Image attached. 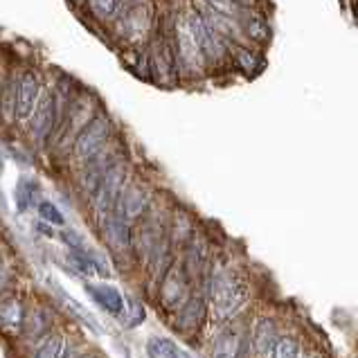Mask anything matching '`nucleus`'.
<instances>
[{"label":"nucleus","mask_w":358,"mask_h":358,"mask_svg":"<svg viewBox=\"0 0 358 358\" xmlns=\"http://www.w3.org/2000/svg\"><path fill=\"white\" fill-rule=\"evenodd\" d=\"M88 293L93 295V300L101 306V309H106L108 313H122L124 311V300H122V295L117 289H113V286H88Z\"/></svg>","instance_id":"15"},{"label":"nucleus","mask_w":358,"mask_h":358,"mask_svg":"<svg viewBox=\"0 0 358 358\" xmlns=\"http://www.w3.org/2000/svg\"><path fill=\"white\" fill-rule=\"evenodd\" d=\"M230 61H232V70L243 81L257 79L266 70V66H268V59H266L264 50L255 45H239V43L230 45Z\"/></svg>","instance_id":"9"},{"label":"nucleus","mask_w":358,"mask_h":358,"mask_svg":"<svg viewBox=\"0 0 358 358\" xmlns=\"http://www.w3.org/2000/svg\"><path fill=\"white\" fill-rule=\"evenodd\" d=\"M75 12L77 14L84 12L88 23L106 29L110 23H113V18L122 12V3L120 0H81Z\"/></svg>","instance_id":"12"},{"label":"nucleus","mask_w":358,"mask_h":358,"mask_svg":"<svg viewBox=\"0 0 358 358\" xmlns=\"http://www.w3.org/2000/svg\"><path fill=\"white\" fill-rule=\"evenodd\" d=\"M20 70L16 66L3 68V79H0V127L5 131L14 129L16 124V90H18V77Z\"/></svg>","instance_id":"11"},{"label":"nucleus","mask_w":358,"mask_h":358,"mask_svg":"<svg viewBox=\"0 0 358 358\" xmlns=\"http://www.w3.org/2000/svg\"><path fill=\"white\" fill-rule=\"evenodd\" d=\"M101 106H104V101H101V97L97 95V90L81 84L73 101H70L68 113L64 117V124H61L59 133L52 140V145H50L48 156L52 158V162H57V165H68L70 149H73L77 136L84 131L88 122L95 117V113Z\"/></svg>","instance_id":"2"},{"label":"nucleus","mask_w":358,"mask_h":358,"mask_svg":"<svg viewBox=\"0 0 358 358\" xmlns=\"http://www.w3.org/2000/svg\"><path fill=\"white\" fill-rule=\"evenodd\" d=\"M206 318V302L199 295H189L187 302L178 309V329L180 331H189L196 329V327Z\"/></svg>","instance_id":"13"},{"label":"nucleus","mask_w":358,"mask_h":358,"mask_svg":"<svg viewBox=\"0 0 358 358\" xmlns=\"http://www.w3.org/2000/svg\"><path fill=\"white\" fill-rule=\"evenodd\" d=\"M243 350V338L237 329H226L219 334V338L214 341L212 347V358H239Z\"/></svg>","instance_id":"14"},{"label":"nucleus","mask_w":358,"mask_h":358,"mask_svg":"<svg viewBox=\"0 0 358 358\" xmlns=\"http://www.w3.org/2000/svg\"><path fill=\"white\" fill-rule=\"evenodd\" d=\"M122 3V9L124 7H131V5H142V3H149V0H120Z\"/></svg>","instance_id":"25"},{"label":"nucleus","mask_w":358,"mask_h":358,"mask_svg":"<svg viewBox=\"0 0 358 358\" xmlns=\"http://www.w3.org/2000/svg\"><path fill=\"white\" fill-rule=\"evenodd\" d=\"M151 201H153V192H151L149 180L136 178L131 173L127 185L122 187L120 196L115 201V214L133 226V223H138V219L147 212Z\"/></svg>","instance_id":"7"},{"label":"nucleus","mask_w":358,"mask_h":358,"mask_svg":"<svg viewBox=\"0 0 358 358\" xmlns=\"http://www.w3.org/2000/svg\"><path fill=\"white\" fill-rule=\"evenodd\" d=\"M239 23H241V29H243L245 38H248V43L266 52V48L273 43L271 14L262 12V9L248 7V9H245V14L239 18Z\"/></svg>","instance_id":"10"},{"label":"nucleus","mask_w":358,"mask_h":358,"mask_svg":"<svg viewBox=\"0 0 358 358\" xmlns=\"http://www.w3.org/2000/svg\"><path fill=\"white\" fill-rule=\"evenodd\" d=\"M153 25H156V3L149 0L122 9L113 23L104 29V38L113 50L142 48L149 43Z\"/></svg>","instance_id":"3"},{"label":"nucleus","mask_w":358,"mask_h":358,"mask_svg":"<svg viewBox=\"0 0 358 358\" xmlns=\"http://www.w3.org/2000/svg\"><path fill=\"white\" fill-rule=\"evenodd\" d=\"M43 84L45 81L38 68L25 66L20 70L18 90H16V124H14V129H18L20 133H27L29 120H32L41 93H43Z\"/></svg>","instance_id":"6"},{"label":"nucleus","mask_w":358,"mask_h":358,"mask_svg":"<svg viewBox=\"0 0 358 358\" xmlns=\"http://www.w3.org/2000/svg\"><path fill=\"white\" fill-rule=\"evenodd\" d=\"M208 293L212 300V309L217 318L228 320L234 313L241 311V306L248 300V286L230 268H214L208 275Z\"/></svg>","instance_id":"5"},{"label":"nucleus","mask_w":358,"mask_h":358,"mask_svg":"<svg viewBox=\"0 0 358 358\" xmlns=\"http://www.w3.org/2000/svg\"><path fill=\"white\" fill-rule=\"evenodd\" d=\"M7 282V264L3 259V255H0V286Z\"/></svg>","instance_id":"23"},{"label":"nucleus","mask_w":358,"mask_h":358,"mask_svg":"<svg viewBox=\"0 0 358 358\" xmlns=\"http://www.w3.org/2000/svg\"><path fill=\"white\" fill-rule=\"evenodd\" d=\"M5 208V196H3V192H0V210Z\"/></svg>","instance_id":"27"},{"label":"nucleus","mask_w":358,"mask_h":358,"mask_svg":"<svg viewBox=\"0 0 358 358\" xmlns=\"http://www.w3.org/2000/svg\"><path fill=\"white\" fill-rule=\"evenodd\" d=\"M117 136H120L117 120L113 117V113H110L106 106H101L95 113V117L90 120L84 127V131L77 136L73 149H70L68 165H73V169L81 167L86 160L93 158L97 151H101L106 145H110Z\"/></svg>","instance_id":"4"},{"label":"nucleus","mask_w":358,"mask_h":358,"mask_svg":"<svg viewBox=\"0 0 358 358\" xmlns=\"http://www.w3.org/2000/svg\"><path fill=\"white\" fill-rule=\"evenodd\" d=\"M189 275L182 268V264L171 266V268L162 275L160 284V302L165 304V309H180L189 298Z\"/></svg>","instance_id":"8"},{"label":"nucleus","mask_w":358,"mask_h":358,"mask_svg":"<svg viewBox=\"0 0 358 358\" xmlns=\"http://www.w3.org/2000/svg\"><path fill=\"white\" fill-rule=\"evenodd\" d=\"M239 358H250V356H248V352H245V347H243V350H241V354H239Z\"/></svg>","instance_id":"28"},{"label":"nucleus","mask_w":358,"mask_h":358,"mask_svg":"<svg viewBox=\"0 0 358 358\" xmlns=\"http://www.w3.org/2000/svg\"><path fill=\"white\" fill-rule=\"evenodd\" d=\"M36 212H38L41 221L50 223V226H66L64 214H61V210L55 206L52 201H48V199L38 201V203H36Z\"/></svg>","instance_id":"20"},{"label":"nucleus","mask_w":358,"mask_h":358,"mask_svg":"<svg viewBox=\"0 0 358 358\" xmlns=\"http://www.w3.org/2000/svg\"><path fill=\"white\" fill-rule=\"evenodd\" d=\"M171 43L173 59H176L178 86H199L210 84V66L196 43L189 20L187 5H176L171 16Z\"/></svg>","instance_id":"1"},{"label":"nucleus","mask_w":358,"mask_h":358,"mask_svg":"<svg viewBox=\"0 0 358 358\" xmlns=\"http://www.w3.org/2000/svg\"><path fill=\"white\" fill-rule=\"evenodd\" d=\"M300 356V345L293 338H282L275 343V358H298Z\"/></svg>","instance_id":"22"},{"label":"nucleus","mask_w":358,"mask_h":358,"mask_svg":"<svg viewBox=\"0 0 358 358\" xmlns=\"http://www.w3.org/2000/svg\"><path fill=\"white\" fill-rule=\"evenodd\" d=\"M36 196H38V182L27 178V176H20L16 182V206L20 212H27L32 206H36Z\"/></svg>","instance_id":"16"},{"label":"nucleus","mask_w":358,"mask_h":358,"mask_svg":"<svg viewBox=\"0 0 358 358\" xmlns=\"http://www.w3.org/2000/svg\"><path fill=\"white\" fill-rule=\"evenodd\" d=\"M278 343V329H275L273 320H259L255 327V347L259 354H266L271 347Z\"/></svg>","instance_id":"18"},{"label":"nucleus","mask_w":358,"mask_h":358,"mask_svg":"<svg viewBox=\"0 0 358 358\" xmlns=\"http://www.w3.org/2000/svg\"><path fill=\"white\" fill-rule=\"evenodd\" d=\"M38 232H43L45 234V237H55V232H52V228H50V223H45V221H41L38 223Z\"/></svg>","instance_id":"24"},{"label":"nucleus","mask_w":358,"mask_h":358,"mask_svg":"<svg viewBox=\"0 0 358 358\" xmlns=\"http://www.w3.org/2000/svg\"><path fill=\"white\" fill-rule=\"evenodd\" d=\"M3 173H5V153L0 151V176H3Z\"/></svg>","instance_id":"26"},{"label":"nucleus","mask_w":358,"mask_h":358,"mask_svg":"<svg viewBox=\"0 0 358 358\" xmlns=\"http://www.w3.org/2000/svg\"><path fill=\"white\" fill-rule=\"evenodd\" d=\"M61 350H64V338H61V336H50V338L43 341V345L36 350L34 358H59Z\"/></svg>","instance_id":"21"},{"label":"nucleus","mask_w":358,"mask_h":358,"mask_svg":"<svg viewBox=\"0 0 358 358\" xmlns=\"http://www.w3.org/2000/svg\"><path fill=\"white\" fill-rule=\"evenodd\" d=\"M149 358H187L185 352H180L176 343H171L167 338H151L147 345Z\"/></svg>","instance_id":"19"},{"label":"nucleus","mask_w":358,"mask_h":358,"mask_svg":"<svg viewBox=\"0 0 358 358\" xmlns=\"http://www.w3.org/2000/svg\"><path fill=\"white\" fill-rule=\"evenodd\" d=\"M23 324V306L18 300H5L0 302V327L7 331H18Z\"/></svg>","instance_id":"17"}]
</instances>
